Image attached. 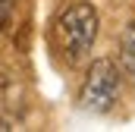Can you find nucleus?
Returning a JSON list of instances; mask_svg holds the SVG:
<instances>
[{"label":"nucleus","instance_id":"obj_2","mask_svg":"<svg viewBox=\"0 0 135 132\" xmlns=\"http://www.w3.org/2000/svg\"><path fill=\"white\" fill-rule=\"evenodd\" d=\"M116 91H119V69H116L113 60L101 57V60H94L91 69H88L79 101H82L85 110H91V113H104V110H110Z\"/></svg>","mask_w":135,"mask_h":132},{"label":"nucleus","instance_id":"obj_3","mask_svg":"<svg viewBox=\"0 0 135 132\" xmlns=\"http://www.w3.org/2000/svg\"><path fill=\"white\" fill-rule=\"evenodd\" d=\"M119 72L135 85V22H129L119 35Z\"/></svg>","mask_w":135,"mask_h":132},{"label":"nucleus","instance_id":"obj_5","mask_svg":"<svg viewBox=\"0 0 135 132\" xmlns=\"http://www.w3.org/2000/svg\"><path fill=\"white\" fill-rule=\"evenodd\" d=\"M9 129H13V126H9L6 120H0V132H9Z\"/></svg>","mask_w":135,"mask_h":132},{"label":"nucleus","instance_id":"obj_4","mask_svg":"<svg viewBox=\"0 0 135 132\" xmlns=\"http://www.w3.org/2000/svg\"><path fill=\"white\" fill-rule=\"evenodd\" d=\"M13 3H16V0H0V32H3V25L9 22V13H13Z\"/></svg>","mask_w":135,"mask_h":132},{"label":"nucleus","instance_id":"obj_1","mask_svg":"<svg viewBox=\"0 0 135 132\" xmlns=\"http://www.w3.org/2000/svg\"><path fill=\"white\" fill-rule=\"evenodd\" d=\"M54 35H57L60 50L69 54V60H79L94 44V38H98V13H94V6L91 3H72V6H66L57 16Z\"/></svg>","mask_w":135,"mask_h":132}]
</instances>
